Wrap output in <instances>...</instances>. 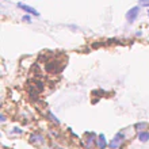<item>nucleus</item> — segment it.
<instances>
[{"label": "nucleus", "mask_w": 149, "mask_h": 149, "mask_svg": "<svg viewBox=\"0 0 149 149\" xmlns=\"http://www.w3.org/2000/svg\"><path fill=\"white\" fill-rule=\"evenodd\" d=\"M138 140L141 142H146L149 140V133L148 132H140V134H138Z\"/></svg>", "instance_id": "nucleus-5"}, {"label": "nucleus", "mask_w": 149, "mask_h": 149, "mask_svg": "<svg viewBox=\"0 0 149 149\" xmlns=\"http://www.w3.org/2000/svg\"><path fill=\"white\" fill-rule=\"evenodd\" d=\"M30 141L31 142H43V137L41 136V134H31Z\"/></svg>", "instance_id": "nucleus-6"}, {"label": "nucleus", "mask_w": 149, "mask_h": 149, "mask_svg": "<svg viewBox=\"0 0 149 149\" xmlns=\"http://www.w3.org/2000/svg\"><path fill=\"white\" fill-rule=\"evenodd\" d=\"M16 6H18V8H20V10H23L24 12H27V14H31V15L34 16H39V12L37 11L36 8H33L30 7V6H27V4H24V3H16Z\"/></svg>", "instance_id": "nucleus-3"}, {"label": "nucleus", "mask_w": 149, "mask_h": 149, "mask_svg": "<svg viewBox=\"0 0 149 149\" xmlns=\"http://www.w3.org/2000/svg\"><path fill=\"white\" fill-rule=\"evenodd\" d=\"M123 140H125V134H123V133H117V134H115V137H114L113 140L109 142V146H110L111 149L119 148V145L123 142Z\"/></svg>", "instance_id": "nucleus-1"}, {"label": "nucleus", "mask_w": 149, "mask_h": 149, "mask_svg": "<svg viewBox=\"0 0 149 149\" xmlns=\"http://www.w3.org/2000/svg\"><path fill=\"white\" fill-rule=\"evenodd\" d=\"M96 145H98V149H106V146H109V144H107V141H106V137H104V134H99L98 136Z\"/></svg>", "instance_id": "nucleus-4"}, {"label": "nucleus", "mask_w": 149, "mask_h": 149, "mask_svg": "<svg viewBox=\"0 0 149 149\" xmlns=\"http://www.w3.org/2000/svg\"><path fill=\"white\" fill-rule=\"evenodd\" d=\"M146 126H148V123H145V122H142V123H137V125L134 126L137 130H141V129H145Z\"/></svg>", "instance_id": "nucleus-7"}, {"label": "nucleus", "mask_w": 149, "mask_h": 149, "mask_svg": "<svg viewBox=\"0 0 149 149\" xmlns=\"http://www.w3.org/2000/svg\"><path fill=\"white\" fill-rule=\"evenodd\" d=\"M138 4L141 7H149V0H138Z\"/></svg>", "instance_id": "nucleus-8"}, {"label": "nucleus", "mask_w": 149, "mask_h": 149, "mask_svg": "<svg viewBox=\"0 0 149 149\" xmlns=\"http://www.w3.org/2000/svg\"><path fill=\"white\" fill-rule=\"evenodd\" d=\"M49 117H50L52 119H53V121H56V123H60V121H58V119H57V118H56V115H53V114H52V113H49Z\"/></svg>", "instance_id": "nucleus-9"}, {"label": "nucleus", "mask_w": 149, "mask_h": 149, "mask_svg": "<svg viewBox=\"0 0 149 149\" xmlns=\"http://www.w3.org/2000/svg\"><path fill=\"white\" fill-rule=\"evenodd\" d=\"M0 119H1V122H4L6 121V117H4V115H0Z\"/></svg>", "instance_id": "nucleus-11"}, {"label": "nucleus", "mask_w": 149, "mask_h": 149, "mask_svg": "<svg viewBox=\"0 0 149 149\" xmlns=\"http://www.w3.org/2000/svg\"><path fill=\"white\" fill-rule=\"evenodd\" d=\"M148 15H149V11H148Z\"/></svg>", "instance_id": "nucleus-12"}, {"label": "nucleus", "mask_w": 149, "mask_h": 149, "mask_svg": "<svg viewBox=\"0 0 149 149\" xmlns=\"http://www.w3.org/2000/svg\"><path fill=\"white\" fill-rule=\"evenodd\" d=\"M22 19H23L24 22H31V20H30V16H29V15H24Z\"/></svg>", "instance_id": "nucleus-10"}, {"label": "nucleus", "mask_w": 149, "mask_h": 149, "mask_svg": "<svg viewBox=\"0 0 149 149\" xmlns=\"http://www.w3.org/2000/svg\"><path fill=\"white\" fill-rule=\"evenodd\" d=\"M138 14H140V7H138V6H136V7H133V8H130L129 11L126 12V20H127L129 23H133L134 20L137 19Z\"/></svg>", "instance_id": "nucleus-2"}]
</instances>
